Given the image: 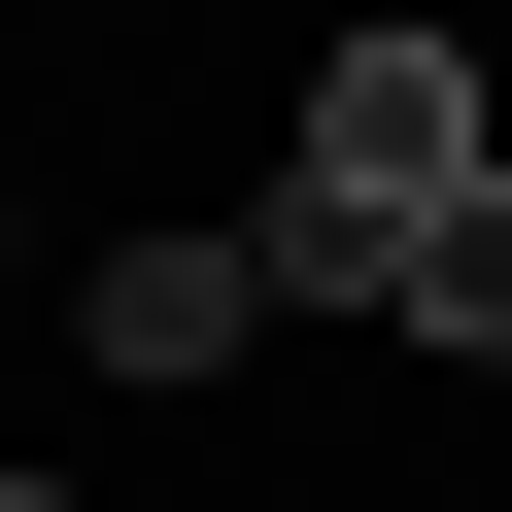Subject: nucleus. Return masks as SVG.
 I'll return each mask as SVG.
<instances>
[{
	"mask_svg": "<svg viewBox=\"0 0 512 512\" xmlns=\"http://www.w3.org/2000/svg\"><path fill=\"white\" fill-rule=\"evenodd\" d=\"M478 171H512L478 35H342V69H308V205H376V239H410V205H478Z\"/></svg>",
	"mask_w": 512,
	"mask_h": 512,
	"instance_id": "f257e3e1",
	"label": "nucleus"
},
{
	"mask_svg": "<svg viewBox=\"0 0 512 512\" xmlns=\"http://www.w3.org/2000/svg\"><path fill=\"white\" fill-rule=\"evenodd\" d=\"M69 342H103V376H239V342H274V274H239V239H103Z\"/></svg>",
	"mask_w": 512,
	"mask_h": 512,
	"instance_id": "f03ea898",
	"label": "nucleus"
},
{
	"mask_svg": "<svg viewBox=\"0 0 512 512\" xmlns=\"http://www.w3.org/2000/svg\"><path fill=\"white\" fill-rule=\"evenodd\" d=\"M410 342H478V376H512V171H478V205H410Z\"/></svg>",
	"mask_w": 512,
	"mask_h": 512,
	"instance_id": "7ed1b4c3",
	"label": "nucleus"
},
{
	"mask_svg": "<svg viewBox=\"0 0 512 512\" xmlns=\"http://www.w3.org/2000/svg\"><path fill=\"white\" fill-rule=\"evenodd\" d=\"M0 512H69V478H0Z\"/></svg>",
	"mask_w": 512,
	"mask_h": 512,
	"instance_id": "20e7f679",
	"label": "nucleus"
}]
</instances>
